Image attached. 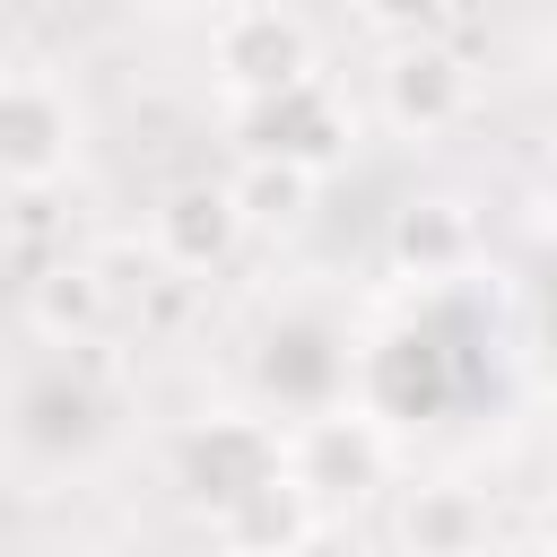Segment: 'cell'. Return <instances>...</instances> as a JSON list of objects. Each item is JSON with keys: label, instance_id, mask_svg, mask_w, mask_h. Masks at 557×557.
I'll return each instance as SVG.
<instances>
[{"label": "cell", "instance_id": "cell-1", "mask_svg": "<svg viewBox=\"0 0 557 557\" xmlns=\"http://www.w3.org/2000/svg\"><path fill=\"white\" fill-rule=\"evenodd\" d=\"M226 131H235V165H287V174L322 183L357 148V104L313 70L296 87H270L252 104H226Z\"/></svg>", "mask_w": 557, "mask_h": 557}, {"label": "cell", "instance_id": "cell-2", "mask_svg": "<svg viewBox=\"0 0 557 557\" xmlns=\"http://www.w3.org/2000/svg\"><path fill=\"white\" fill-rule=\"evenodd\" d=\"M165 470H174V487H183L191 513L226 522L235 505H252L261 487L287 479V444H278L270 418H252V409H218V418H191V426L174 435Z\"/></svg>", "mask_w": 557, "mask_h": 557}, {"label": "cell", "instance_id": "cell-3", "mask_svg": "<svg viewBox=\"0 0 557 557\" xmlns=\"http://www.w3.org/2000/svg\"><path fill=\"white\" fill-rule=\"evenodd\" d=\"M0 426H9V444H17L26 461L70 470V461H87V453L113 435V400H104V383L87 374V357H44V366H26V374L9 383Z\"/></svg>", "mask_w": 557, "mask_h": 557}, {"label": "cell", "instance_id": "cell-4", "mask_svg": "<svg viewBox=\"0 0 557 557\" xmlns=\"http://www.w3.org/2000/svg\"><path fill=\"white\" fill-rule=\"evenodd\" d=\"M252 400L278 409V418H322L348 400V374H357V339L331 322V313H278L261 339H252Z\"/></svg>", "mask_w": 557, "mask_h": 557}, {"label": "cell", "instance_id": "cell-5", "mask_svg": "<svg viewBox=\"0 0 557 557\" xmlns=\"http://www.w3.org/2000/svg\"><path fill=\"white\" fill-rule=\"evenodd\" d=\"M348 400H357L383 435L444 418V409H453V348H444V331H435V322H400V331L366 339V348H357V374H348Z\"/></svg>", "mask_w": 557, "mask_h": 557}, {"label": "cell", "instance_id": "cell-6", "mask_svg": "<svg viewBox=\"0 0 557 557\" xmlns=\"http://www.w3.org/2000/svg\"><path fill=\"white\" fill-rule=\"evenodd\" d=\"M278 444H287V479L313 496V513H322V505H357V496H374V487L392 479V435H383L357 400L287 426Z\"/></svg>", "mask_w": 557, "mask_h": 557}, {"label": "cell", "instance_id": "cell-7", "mask_svg": "<svg viewBox=\"0 0 557 557\" xmlns=\"http://www.w3.org/2000/svg\"><path fill=\"white\" fill-rule=\"evenodd\" d=\"M374 96H383V122H392L400 139H435V131H453V122L470 113L479 78H470V61H461L444 35L400 26V44H392L383 70H374Z\"/></svg>", "mask_w": 557, "mask_h": 557}, {"label": "cell", "instance_id": "cell-8", "mask_svg": "<svg viewBox=\"0 0 557 557\" xmlns=\"http://www.w3.org/2000/svg\"><path fill=\"white\" fill-rule=\"evenodd\" d=\"M70 157H78V104L35 70H0V191H44L70 174Z\"/></svg>", "mask_w": 557, "mask_h": 557}, {"label": "cell", "instance_id": "cell-9", "mask_svg": "<svg viewBox=\"0 0 557 557\" xmlns=\"http://www.w3.org/2000/svg\"><path fill=\"white\" fill-rule=\"evenodd\" d=\"M209 70L226 87V104H252L270 87L313 78V26L296 9H226L209 26Z\"/></svg>", "mask_w": 557, "mask_h": 557}, {"label": "cell", "instance_id": "cell-10", "mask_svg": "<svg viewBox=\"0 0 557 557\" xmlns=\"http://www.w3.org/2000/svg\"><path fill=\"white\" fill-rule=\"evenodd\" d=\"M148 244L165 270H218L235 244H244V218H235V191L226 174H191V183H165L157 209H148Z\"/></svg>", "mask_w": 557, "mask_h": 557}, {"label": "cell", "instance_id": "cell-11", "mask_svg": "<svg viewBox=\"0 0 557 557\" xmlns=\"http://www.w3.org/2000/svg\"><path fill=\"white\" fill-rule=\"evenodd\" d=\"M26 322H35V339H44L52 357H78V348L113 322V278H104L87 252H61V261H44V270L26 278Z\"/></svg>", "mask_w": 557, "mask_h": 557}, {"label": "cell", "instance_id": "cell-12", "mask_svg": "<svg viewBox=\"0 0 557 557\" xmlns=\"http://www.w3.org/2000/svg\"><path fill=\"white\" fill-rule=\"evenodd\" d=\"M470 244H479V226H470V209L444 200V191L400 200L392 226H383V252H392V270H409V278H453V270L470 261Z\"/></svg>", "mask_w": 557, "mask_h": 557}, {"label": "cell", "instance_id": "cell-13", "mask_svg": "<svg viewBox=\"0 0 557 557\" xmlns=\"http://www.w3.org/2000/svg\"><path fill=\"white\" fill-rule=\"evenodd\" d=\"M313 531H322L313 496H305L296 479H278V487H261L252 505H235V513L218 522V557H305Z\"/></svg>", "mask_w": 557, "mask_h": 557}, {"label": "cell", "instance_id": "cell-14", "mask_svg": "<svg viewBox=\"0 0 557 557\" xmlns=\"http://www.w3.org/2000/svg\"><path fill=\"white\" fill-rule=\"evenodd\" d=\"M400 548L409 557H487V505L470 487H418L400 505Z\"/></svg>", "mask_w": 557, "mask_h": 557}, {"label": "cell", "instance_id": "cell-15", "mask_svg": "<svg viewBox=\"0 0 557 557\" xmlns=\"http://www.w3.org/2000/svg\"><path fill=\"white\" fill-rule=\"evenodd\" d=\"M226 191H235L244 235H252V226H296V218L313 209V183H305V174H287V165H235V174H226Z\"/></svg>", "mask_w": 557, "mask_h": 557}, {"label": "cell", "instance_id": "cell-16", "mask_svg": "<svg viewBox=\"0 0 557 557\" xmlns=\"http://www.w3.org/2000/svg\"><path fill=\"white\" fill-rule=\"evenodd\" d=\"M505 557H548V548H505Z\"/></svg>", "mask_w": 557, "mask_h": 557}]
</instances>
